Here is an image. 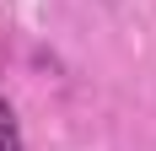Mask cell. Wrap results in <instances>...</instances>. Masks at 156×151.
I'll return each mask as SVG.
<instances>
[{"mask_svg": "<svg viewBox=\"0 0 156 151\" xmlns=\"http://www.w3.org/2000/svg\"><path fill=\"white\" fill-rule=\"evenodd\" d=\"M0 151H27V140H22V119H16L11 97L0 92Z\"/></svg>", "mask_w": 156, "mask_h": 151, "instance_id": "6da1fadb", "label": "cell"}]
</instances>
